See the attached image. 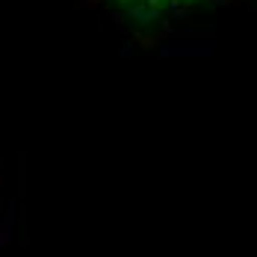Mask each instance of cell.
Returning a JSON list of instances; mask_svg holds the SVG:
<instances>
[{"label":"cell","instance_id":"obj_1","mask_svg":"<svg viewBox=\"0 0 257 257\" xmlns=\"http://www.w3.org/2000/svg\"><path fill=\"white\" fill-rule=\"evenodd\" d=\"M133 6H178V3H189V0H124Z\"/></svg>","mask_w":257,"mask_h":257}]
</instances>
